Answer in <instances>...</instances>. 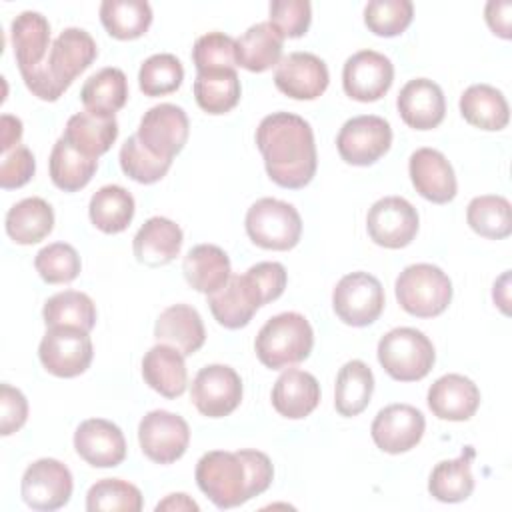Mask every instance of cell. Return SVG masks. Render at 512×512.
<instances>
[{"instance_id": "9", "label": "cell", "mask_w": 512, "mask_h": 512, "mask_svg": "<svg viewBox=\"0 0 512 512\" xmlns=\"http://www.w3.org/2000/svg\"><path fill=\"white\" fill-rule=\"evenodd\" d=\"M390 144V124L374 114H364L346 120L336 138L340 158L352 166L374 164L390 150Z\"/></svg>"}, {"instance_id": "39", "label": "cell", "mask_w": 512, "mask_h": 512, "mask_svg": "<svg viewBox=\"0 0 512 512\" xmlns=\"http://www.w3.org/2000/svg\"><path fill=\"white\" fill-rule=\"evenodd\" d=\"M100 20L112 38L134 40L150 28L152 8L144 0H104Z\"/></svg>"}, {"instance_id": "41", "label": "cell", "mask_w": 512, "mask_h": 512, "mask_svg": "<svg viewBox=\"0 0 512 512\" xmlns=\"http://www.w3.org/2000/svg\"><path fill=\"white\" fill-rule=\"evenodd\" d=\"M42 318L50 326H74L90 332L96 326V306L92 298L78 290H64L44 302Z\"/></svg>"}, {"instance_id": "32", "label": "cell", "mask_w": 512, "mask_h": 512, "mask_svg": "<svg viewBox=\"0 0 512 512\" xmlns=\"http://www.w3.org/2000/svg\"><path fill=\"white\" fill-rule=\"evenodd\" d=\"M462 118L480 130H502L510 120V108L500 90L490 84H472L460 96Z\"/></svg>"}, {"instance_id": "29", "label": "cell", "mask_w": 512, "mask_h": 512, "mask_svg": "<svg viewBox=\"0 0 512 512\" xmlns=\"http://www.w3.org/2000/svg\"><path fill=\"white\" fill-rule=\"evenodd\" d=\"M64 138L82 154L98 158L110 150L118 138V122L114 116L96 114L90 110L68 118Z\"/></svg>"}, {"instance_id": "33", "label": "cell", "mask_w": 512, "mask_h": 512, "mask_svg": "<svg viewBox=\"0 0 512 512\" xmlns=\"http://www.w3.org/2000/svg\"><path fill=\"white\" fill-rule=\"evenodd\" d=\"M54 228L52 206L38 196L16 202L6 214V234L22 246L44 240Z\"/></svg>"}, {"instance_id": "53", "label": "cell", "mask_w": 512, "mask_h": 512, "mask_svg": "<svg viewBox=\"0 0 512 512\" xmlns=\"http://www.w3.org/2000/svg\"><path fill=\"white\" fill-rule=\"evenodd\" d=\"M510 2H488L486 4V22L490 30L502 38H510Z\"/></svg>"}, {"instance_id": "38", "label": "cell", "mask_w": 512, "mask_h": 512, "mask_svg": "<svg viewBox=\"0 0 512 512\" xmlns=\"http://www.w3.org/2000/svg\"><path fill=\"white\" fill-rule=\"evenodd\" d=\"M80 100L90 112L114 116L128 100V80L124 72L112 66L98 70L84 82Z\"/></svg>"}, {"instance_id": "52", "label": "cell", "mask_w": 512, "mask_h": 512, "mask_svg": "<svg viewBox=\"0 0 512 512\" xmlns=\"http://www.w3.org/2000/svg\"><path fill=\"white\" fill-rule=\"evenodd\" d=\"M246 274L256 282L262 292L264 304L282 296L286 288V268L280 262H258L246 270Z\"/></svg>"}, {"instance_id": "1", "label": "cell", "mask_w": 512, "mask_h": 512, "mask_svg": "<svg viewBox=\"0 0 512 512\" xmlns=\"http://www.w3.org/2000/svg\"><path fill=\"white\" fill-rule=\"evenodd\" d=\"M256 146L274 184L298 190L314 178L318 166L314 132L302 116L268 114L256 128Z\"/></svg>"}, {"instance_id": "7", "label": "cell", "mask_w": 512, "mask_h": 512, "mask_svg": "<svg viewBox=\"0 0 512 512\" xmlns=\"http://www.w3.org/2000/svg\"><path fill=\"white\" fill-rule=\"evenodd\" d=\"M94 350L86 330L74 326H50L40 340L38 358L46 372L58 378H74L88 370Z\"/></svg>"}, {"instance_id": "2", "label": "cell", "mask_w": 512, "mask_h": 512, "mask_svg": "<svg viewBox=\"0 0 512 512\" xmlns=\"http://www.w3.org/2000/svg\"><path fill=\"white\" fill-rule=\"evenodd\" d=\"M274 478L270 458L260 450H212L196 464V484L218 508H234L268 490Z\"/></svg>"}, {"instance_id": "4", "label": "cell", "mask_w": 512, "mask_h": 512, "mask_svg": "<svg viewBox=\"0 0 512 512\" xmlns=\"http://www.w3.org/2000/svg\"><path fill=\"white\" fill-rule=\"evenodd\" d=\"M394 290L402 310L416 318H434L452 300V282L446 272L426 262L406 266L396 278Z\"/></svg>"}, {"instance_id": "35", "label": "cell", "mask_w": 512, "mask_h": 512, "mask_svg": "<svg viewBox=\"0 0 512 512\" xmlns=\"http://www.w3.org/2000/svg\"><path fill=\"white\" fill-rule=\"evenodd\" d=\"M48 168L54 186H58L64 192H76L92 180L98 168V158L82 154L62 136L52 146Z\"/></svg>"}, {"instance_id": "43", "label": "cell", "mask_w": 512, "mask_h": 512, "mask_svg": "<svg viewBox=\"0 0 512 512\" xmlns=\"http://www.w3.org/2000/svg\"><path fill=\"white\" fill-rule=\"evenodd\" d=\"M142 492L120 478H102L90 486L86 494V510H122V512H140L142 510Z\"/></svg>"}, {"instance_id": "24", "label": "cell", "mask_w": 512, "mask_h": 512, "mask_svg": "<svg viewBox=\"0 0 512 512\" xmlns=\"http://www.w3.org/2000/svg\"><path fill=\"white\" fill-rule=\"evenodd\" d=\"M154 338L160 344L176 348L182 356H192L202 348L206 330L196 308L188 304H174L160 312L154 324Z\"/></svg>"}, {"instance_id": "51", "label": "cell", "mask_w": 512, "mask_h": 512, "mask_svg": "<svg viewBox=\"0 0 512 512\" xmlns=\"http://www.w3.org/2000/svg\"><path fill=\"white\" fill-rule=\"evenodd\" d=\"M26 418H28L26 396L18 388L10 384H2L0 386V434L2 436L14 434L24 426Z\"/></svg>"}, {"instance_id": "17", "label": "cell", "mask_w": 512, "mask_h": 512, "mask_svg": "<svg viewBox=\"0 0 512 512\" xmlns=\"http://www.w3.org/2000/svg\"><path fill=\"white\" fill-rule=\"evenodd\" d=\"M424 414L410 404H390L382 408L370 428L374 444L388 454L412 450L424 436Z\"/></svg>"}, {"instance_id": "36", "label": "cell", "mask_w": 512, "mask_h": 512, "mask_svg": "<svg viewBox=\"0 0 512 512\" xmlns=\"http://www.w3.org/2000/svg\"><path fill=\"white\" fill-rule=\"evenodd\" d=\"M134 208V198L126 188L118 184H108L92 194L88 214L98 230L106 234H118L130 226L134 218Z\"/></svg>"}, {"instance_id": "12", "label": "cell", "mask_w": 512, "mask_h": 512, "mask_svg": "<svg viewBox=\"0 0 512 512\" xmlns=\"http://www.w3.org/2000/svg\"><path fill=\"white\" fill-rule=\"evenodd\" d=\"M138 442L146 458L156 464H172L184 456L190 444L188 422L168 410L148 412L138 426Z\"/></svg>"}, {"instance_id": "31", "label": "cell", "mask_w": 512, "mask_h": 512, "mask_svg": "<svg viewBox=\"0 0 512 512\" xmlns=\"http://www.w3.org/2000/svg\"><path fill=\"white\" fill-rule=\"evenodd\" d=\"M284 36L270 24H252L236 40V64L250 72H264L282 60Z\"/></svg>"}, {"instance_id": "22", "label": "cell", "mask_w": 512, "mask_h": 512, "mask_svg": "<svg viewBox=\"0 0 512 512\" xmlns=\"http://www.w3.org/2000/svg\"><path fill=\"white\" fill-rule=\"evenodd\" d=\"M396 106L404 124L414 130H432L446 114L442 88L428 78H414L406 82L396 98Z\"/></svg>"}, {"instance_id": "18", "label": "cell", "mask_w": 512, "mask_h": 512, "mask_svg": "<svg viewBox=\"0 0 512 512\" xmlns=\"http://www.w3.org/2000/svg\"><path fill=\"white\" fill-rule=\"evenodd\" d=\"M208 306L220 326L238 330L252 320L260 306H264V298L248 274H232L222 288L208 294Z\"/></svg>"}, {"instance_id": "40", "label": "cell", "mask_w": 512, "mask_h": 512, "mask_svg": "<svg viewBox=\"0 0 512 512\" xmlns=\"http://www.w3.org/2000/svg\"><path fill=\"white\" fill-rule=\"evenodd\" d=\"M194 98L208 114H226L240 102V80L236 70L198 72L194 80Z\"/></svg>"}, {"instance_id": "45", "label": "cell", "mask_w": 512, "mask_h": 512, "mask_svg": "<svg viewBox=\"0 0 512 512\" xmlns=\"http://www.w3.org/2000/svg\"><path fill=\"white\" fill-rule=\"evenodd\" d=\"M120 166L126 176L140 184H154L166 176L172 160L152 154L138 136H130L120 148Z\"/></svg>"}, {"instance_id": "11", "label": "cell", "mask_w": 512, "mask_h": 512, "mask_svg": "<svg viewBox=\"0 0 512 512\" xmlns=\"http://www.w3.org/2000/svg\"><path fill=\"white\" fill-rule=\"evenodd\" d=\"M72 488L74 482L66 464L56 458H40L24 470L20 494L30 508L52 512L68 504Z\"/></svg>"}, {"instance_id": "5", "label": "cell", "mask_w": 512, "mask_h": 512, "mask_svg": "<svg viewBox=\"0 0 512 512\" xmlns=\"http://www.w3.org/2000/svg\"><path fill=\"white\" fill-rule=\"evenodd\" d=\"M436 360L430 338L416 328H394L378 342V362L398 382H416L428 376Z\"/></svg>"}, {"instance_id": "26", "label": "cell", "mask_w": 512, "mask_h": 512, "mask_svg": "<svg viewBox=\"0 0 512 512\" xmlns=\"http://www.w3.org/2000/svg\"><path fill=\"white\" fill-rule=\"evenodd\" d=\"M320 402L318 380L304 370L288 368L284 370L272 388L274 410L290 420L306 418Z\"/></svg>"}, {"instance_id": "20", "label": "cell", "mask_w": 512, "mask_h": 512, "mask_svg": "<svg viewBox=\"0 0 512 512\" xmlns=\"http://www.w3.org/2000/svg\"><path fill=\"white\" fill-rule=\"evenodd\" d=\"M74 448L94 468H114L126 458L122 430L104 418L84 420L74 432Z\"/></svg>"}, {"instance_id": "10", "label": "cell", "mask_w": 512, "mask_h": 512, "mask_svg": "<svg viewBox=\"0 0 512 512\" xmlns=\"http://www.w3.org/2000/svg\"><path fill=\"white\" fill-rule=\"evenodd\" d=\"M190 398L202 416L224 418L240 406L242 380L226 364H208L194 376Z\"/></svg>"}, {"instance_id": "34", "label": "cell", "mask_w": 512, "mask_h": 512, "mask_svg": "<svg viewBox=\"0 0 512 512\" xmlns=\"http://www.w3.org/2000/svg\"><path fill=\"white\" fill-rule=\"evenodd\" d=\"M374 374L370 366L362 360L346 362L336 376L334 386V406L340 416H358L372 398Z\"/></svg>"}, {"instance_id": "50", "label": "cell", "mask_w": 512, "mask_h": 512, "mask_svg": "<svg viewBox=\"0 0 512 512\" xmlns=\"http://www.w3.org/2000/svg\"><path fill=\"white\" fill-rule=\"evenodd\" d=\"M36 170L34 154L26 146H16L10 152L2 154L0 162V186L4 190L24 186Z\"/></svg>"}, {"instance_id": "42", "label": "cell", "mask_w": 512, "mask_h": 512, "mask_svg": "<svg viewBox=\"0 0 512 512\" xmlns=\"http://www.w3.org/2000/svg\"><path fill=\"white\" fill-rule=\"evenodd\" d=\"M468 226L490 240H502L512 232L510 202L504 196L486 194L470 200L466 210Z\"/></svg>"}, {"instance_id": "15", "label": "cell", "mask_w": 512, "mask_h": 512, "mask_svg": "<svg viewBox=\"0 0 512 512\" xmlns=\"http://www.w3.org/2000/svg\"><path fill=\"white\" fill-rule=\"evenodd\" d=\"M394 64L376 50H360L352 54L342 68L344 92L358 102H376L392 86Z\"/></svg>"}, {"instance_id": "44", "label": "cell", "mask_w": 512, "mask_h": 512, "mask_svg": "<svg viewBox=\"0 0 512 512\" xmlns=\"http://www.w3.org/2000/svg\"><path fill=\"white\" fill-rule=\"evenodd\" d=\"M182 80L184 68L174 54H154L142 62L138 72V84L146 96L172 94L180 88Z\"/></svg>"}, {"instance_id": "6", "label": "cell", "mask_w": 512, "mask_h": 512, "mask_svg": "<svg viewBox=\"0 0 512 512\" xmlns=\"http://www.w3.org/2000/svg\"><path fill=\"white\" fill-rule=\"evenodd\" d=\"M248 238L266 250H290L300 242L302 218L298 210L276 198H260L246 212Z\"/></svg>"}, {"instance_id": "49", "label": "cell", "mask_w": 512, "mask_h": 512, "mask_svg": "<svg viewBox=\"0 0 512 512\" xmlns=\"http://www.w3.org/2000/svg\"><path fill=\"white\" fill-rule=\"evenodd\" d=\"M312 20V6L308 0H272L270 24L284 38H300L308 32Z\"/></svg>"}, {"instance_id": "46", "label": "cell", "mask_w": 512, "mask_h": 512, "mask_svg": "<svg viewBox=\"0 0 512 512\" xmlns=\"http://www.w3.org/2000/svg\"><path fill=\"white\" fill-rule=\"evenodd\" d=\"M34 268L48 284H68L80 274L82 262L74 246L66 242H54L36 254Z\"/></svg>"}, {"instance_id": "47", "label": "cell", "mask_w": 512, "mask_h": 512, "mask_svg": "<svg viewBox=\"0 0 512 512\" xmlns=\"http://www.w3.org/2000/svg\"><path fill=\"white\" fill-rule=\"evenodd\" d=\"M414 16L410 0H372L364 8V24L376 36H398L402 34Z\"/></svg>"}, {"instance_id": "25", "label": "cell", "mask_w": 512, "mask_h": 512, "mask_svg": "<svg viewBox=\"0 0 512 512\" xmlns=\"http://www.w3.org/2000/svg\"><path fill=\"white\" fill-rule=\"evenodd\" d=\"M184 236L176 222L164 216L148 218L132 240L134 256L146 266H164L172 262L182 248Z\"/></svg>"}, {"instance_id": "37", "label": "cell", "mask_w": 512, "mask_h": 512, "mask_svg": "<svg viewBox=\"0 0 512 512\" xmlns=\"http://www.w3.org/2000/svg\"><path fill=\"white\" fill-rule=\"evenodd\" d=\"M472 458H474V450L466 446V450L456 460L438 462L428 480L430 494L440 502L466 500L474 490Z\"/></svg>"}, {"instance_id": "28", "label": "cell", "mask_w": 512, "mask_h": 512, "mask_svg": "<svg viewBox=\"0 0 512 512\" xmlns=\"http://www.w3.org/2000/svg\"><path fill=\"white\" fill-rule=\"evenodd\" d=\"M142 376L146 384L164 398L182 396L188 384L184 356L168 344H156L144 354Z\"/></svg>"}, {"instance_id": "48", "label": "cell", "mask_w": 512, "mask_h": 512, "mask_svg": "<svg viewBox=\"0 0 512 512\" xmlns=\"http://www.w3.org/2000/svg\"><path fill=\"white\" fill-rule=\"evenodd\" d=\"M192 60L198 72L234 70L236 40L224 32H208L196 40L192 48Z\"/></svg>"}, {"instance_id": "14", "label": "cell", "mask_w": 512, "mask_h": 512, "mask_svg": "<svg viewBox=\"0 0 512 512\" xmlns=\"http://www.w3.org/2000/svg\"><path fill=\"white\" fill-rule=\"evenodd\" d=\"M190 122L186 112L176 104H158L144 112L138 126V140L156 156L172 160L186 144Z\"/></svg>"}, {"instance_id": "8", "label": "cell", "mask_w": 512, "mask_h": 512, "mask_svg": "<svg viewBox=\"0 0 512 512\" xmlns=\"http://www.w3.org/2000/svg\"><path fill=\"white\" fill-rule=\"evenodd\" d=\"M386 304L380 280L368 272L342 276L332 292V308L348 326H368L382 314Z\"/></svg>"}, {"instance_id": "30", "label": "cell", "mask_w": 512, "mask_h": 512, "mask_svg": "<svg viewBox=\"0 0 512 512\" xmlns=\"http://www.w3.org/2000/svg\"><path fill=\"white\" fill-rule=\"evenodd\" d=\"M182 272L186 282L206 296L222 288L232 276L228 254L214 244H198L190 248L184 256Z\"/></svg>"}, {"instance_id": "55", "label": "cell", "mask_w": 512, "mask_h": 512, "mask_svg": "<svg viewBox=\"0 0 512 512\" xmlns=\"http://www.w3.org/2000/svg\"><path fill=\"white\" fill-rule=\"evenodd\" d=\"M170 510V512H182V510H198V504L188 494H168L162 502L156 504V512Z\"/></svg>"}, {"instance_id": "23", "label": "cell", "mask_w": 512, "mask_h": 512, "mask_svg": "<svg viewBox=\"0 0 512 512\" xmlns=\"http://www.w3.org/2000/svg\"><path fill=\"white\" fill-rule=\"evenodd\" d=\"M426 400L436 418L464 422L476 414L480 406V390L462 374H446L428 388Z\"/></svg>"}, {"instance_id": "27", "label": "cell", "mask_w": 512, "mask_h": 512, "mask_svg": "<svg viewBox=\"0 0 512 512\" xmlns=\"http://www.w3.org/2000/svg\"><path fill=\"white\" fill-rule=\"evenodd\" d=\"M10 38L20 74L46 62V52L50 46V24L40 12L26 10L18 14L12 20Z\"/></svg>"}, {"instance_id": "54", "label": "cell", "mask_w": 512, "mask_h": 512, "mask_svg": "<svg viewBox=\"0 0 512 512\" xmlns=\"http://www.w3.org/2000/svg\"><path fill=\"white\" fill-rule=\"evenodd\" d=\"M20 138H22L20 118L10 116V114H2V118H0V150H2V154L16 148Z\"/></svg>"}, {"instance_id": "21", "label": "cell", "mask_w": 512, "mask_h": 512, "mask_svg": "<svg viewBox=\"0 0 512 512\" xmlns=\"http://www.w3.org/2000/svg\"><path fill=\"white\" fill-rule=\"evenodd\" d=\"M408 172L422 198L434 204H446L456 196V174L442 152L434 148H418L410 156Z\"/></svg>"}, {"instance_id": "16", "label": "cell", "mask_w": 512, "mask_h": 512, "mask_svg": "<svg viewBox=\"0 0 512 512\" xmlns=\"http://www.w3.org/2000/svg\"><path fill=\"white\" fill-rule=\"evenodd\" d=\"M96 54V42L86 30L66 28L52 42L44 68L54 84L66 92L76 76H80L96 60Z\"/></svg>"}, {"instance_id": "19", "label": "cell", "mask_w": 512, "mask_h": 512, "mask_svg": "<svg viewBox=\"0 0 512 512\" xmlns=\"http://www.w3.org/2000/svg\"><path fill=\"white\" fill-rule=\"evenodd\" d=\"M330 74L322 58L312 52L284 56L274 72L276 88L294 100H314L328 88Z\"/></svg>"}, {"instance_id": "3", "label": "cell", "mask_w": 512, "mask_h": 512, "mask_svg": "<svg viewBox=\"0 0 512 512\" xmlns=\"http://www.w3.org/2000/svg\"><path fill=\"white\" fill-rule=\"evenodd\" d=\"M312 346V326L298 312H282L266 320L254 342L258 360L270 370L290 368L306 360Z\"/></svg>"}, {"instance_id": "13", "label": "cell", "mask_w": 512, "mask_h": 512, "mask_svg": "<svg viewBox=\"0 0 512 512\" xmlns=\"http://www.w3.org/2000/svg\"><path fill=\"white\" fill-rule=\"evenodd\" d=\"M366 228L374 244L392 250L404 248L416 238L418 212L406 198L386 196L368 210Z\"/></svg>"}]
</instances>
